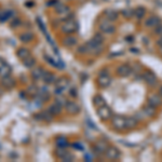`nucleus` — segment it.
<instances>
[{"mask_svg": "<svg viewBox=\"0 0 162 162\" xmlns=\"http://www.w3.org/2000/svg\"><path fill=\"white\" fill-rule=\"evenodd\" d=\"M104 50V43H100V42L95 41L94 39H91L86 44L81 46L78 49V52L80 53H89L91 55H100Z\"/></svg>", "mask_w": 162, "mask_h": 162, "instance_id": "nucleus-1", "label": "nucleus"}, {"mask_svg": "<svg viewBox=\"0 0 162 162\" xmlns=\"http://www.w3.org/2000/svg\"><path fill=\"white\" fill-rule=\"evenodd\" d=\"M78 29V23L77 21L75 20L74 17L69 18L67 21H64L63 25L61 26V30H62L63 34H66V35H72L77 32Z\"/></svg>", "mask_w": 162, "mask_h": 162, "instance_id": "nucleus-2", "label": "nucleus"}, {"mask_svg": "<svg viewBox=\"0 0 162 162\" xmlns=\"http://www.w3.org/2000/svg\"><path fill=\"white\" fill-rule=\"evenodd\" d=\"M55 12L57 13V15L60 16L61 20L63 21H67L69 18H72V13H71V10H70L69 7L65 6V4H61V3H57L55 6Z\"/></svg>", "mask_w": 162, "mask_h": 162, "instance_id": "nucleus-3", "label": "nucleus"}, {"mask_svg": "<svg viewBox=\"0 0 162 162\" xmlns=\"http://www.w3.org/2000/svg\"><path fill=\"white\" fill-rule=\"evenodd\" d=\"M98 29L102 34L105 35H112L116 32L117 27L116 25L114 24V22L111 21H108V20H104L98 24Z\"/></svg>", "mask_w": 162, "mask_h": 162, "instance_id": "nucleus-4", "label": "nucleus"}, {"mask_svg": "<svg viewBox=\"0 0 162 162\" xmlns=\"http://www.w3.org/2000/svg\"><path fill=\"white\" fill-rule=\"evenodd\" d=\"M121 156V152L117 147L115 146H108L106 150H105V157L108 160H111V161H115V160H118Z\"/></svg>", "mask_w": 162, "mask_h": 162, "instance_id": "nucleus-5", "label": "nucleus"}, {"mask_svg": "<svg viewBox=\"0 0 162 162\" xmlns=\"http://www.w3.org/2000/svg\"><path fill=\"white\" fill-rule=\"evenodd\" d=\"M96 112H97V116L104 121L109 120V119L111 118V115H112L111 109H110V107L108 106L107 104L97 107V111Z\"/></svg>", "mask_w": 162, "mask_h": 162, "instance_id": "nucleus-6", "label": "nucleus"}, {"mask_svg": "<svg viewBox=\"0 0 162 162\" xmlns=\"http://www.w3.org/2000/svg\"><path fill=\"white\" fill-rule=\"evenodd\" d=\"M111 124H112V126L118 131L126 130V121H125V118H124V117H121V116L112 117Z\"/></svg>", "mask_w": 162, "mask_h": 162, "instance_id": "nucleus-7", "label": "nucleus"}, {"mask_svg": "<svg viewBox=\"0 0 162 162\" xmlns=\"http://www.w3.org/2000/svg\"><path fill=\"white\" fill-rule=\"evenodd\" d=\"M162 23L161 18L159 17L158 15H156V14H154V15H150L145 20V26L147 28H151V29H154V28H156L158 25H160Z\"/></svg>", "mask_w": 162, "mask_h": 162, "instance_id": "nucleus-8", "label": "nucleus"}, {"mask_svg": "<svg viewBox=\"0 0 162 162\" xmlns=\"http://www.w3.org/2000/svg\"><path fill=\"white\" fill-rule=\"evenodd\" d=\"M143 79H144L145 83L149 86H155L158 82V79H157V76L150 70H147L143 74Z\"/></svg>", "mask_w": 162, "mask_h": 162, "instance_id": "nucleus-9", "label": "nucleus"}, {"mask_svg": "<svg viewBox=\"0 0 162 162\" xmlns=\"http://www.w3.org/2000/svg\"><path fill=\"white\" fill-rule=\"evenodd\" d=\"M65 109H66V111L70 115H78L79 112H80L81 108L76 102L66 101V102H65Z\"/></svg>", "mask_w": 162, "mask_h": 162, "instance_id": "nucleus-10", "label": "nucleus"}, {"mask_svg": "<svg viewBox=\"0 0 162 162\" xmlns=\"http://www.w3.org/2000/svg\"><path fill=\"white\" fill-rule=\"evenodd\" d=\"M97 82L100 86H102V88H107V86H109L110 83H111V78H110V76L108 74H106V72H102V74H100V76H98Z\"/></svg>", "mask_w": 162, "mask_h": 162, "instance_id": "nucleus-11", "label": "nucleus"}, {"mask_svg": "<svg viewBox=\"0 0 162 162\" xmlns=\"http://www.w3.org/2000/svg\"><path fill=\"white\" fill-rule=\"evenodd\" d=\"M117 74L120 77H123V78L129 77L132 74V67L129 64H122L118 67V69H117Z\"/></svg>", "mask_w": 162, "mask_h": 162, "instance_id": "nucleus-12", "label": "nucleus"}, {"mask_svg": "<svg viewBox=\"0 0 162 162\" xmlns=\"http://www.w3.org/2000/svg\"><path fill=\"white\" fill-rule=\"evenodd\" d=\"M147 102H148V105H150V106L157 108L162 105V96L160 94H151L148 97Z\"/></svg>", "mask_w": 162, "mask_h": 162, "instance_id": "nucleus-13", "label": "nucleus"}, {"mask_svg": "<svg viewBox=\"0 0 162 162\" xmlns=\"http://www.w3.org/2000/svg\"><path fill=\"white\" fill-rule=\"evenodd\" d=\"M69 86V80L66 78V77H61L56 80V88L61 89V90L65 91Z\"/></svg>", "mask_w": 162, "mask_h": 162, "instance_id": "nucleus-14", "label": "nucleus"}, {"mask_svg": "<svg viewBox=\"0 0 162 162\" xmlns=\"http://www.w3.org/2000/svg\"><path fill=\"white\" fill-rule=\"evenodd\" d=\"M63 44L65 47H68V48L75 47L77 44V38L75 36H71V35H68L66 38H64V40H63Z\"/></svg>", "mask_w": 162, "mask_h": 162, "instance_id": "nucleus-15", "label": "nucleus"}, {"mask_svg": "<svg viewBox=\"0 0 162 162\" xmlns=\"http://www.w3.org/2000/svg\"><path fill=\"white\" fill-rule=\"evenodd\" d=\"M44 72H46V70L42 69L40 67L34 68L32 71V77L35 79V80H40V79H42V77H43Z\"/></svg>", "mask_w": 162, "mask_h": 162, "instance_id": "nucleus-16", "label": "nucleus"}, {"mask_svg": "<svg viewBox=\"0 0 162 162\" xmlns=\"http://www.w3.org/2000/svg\"><path fill=\"white\" fill-rule=\"evenodd\" d=\"M48 110L53 115V116H56V115L61 114V111H62V104H60L58 102H55L54 104H52L48 108Z\"/></svg>", "mask_w": 162, "mask_h": 162, "instance_id": "nucleus-17", "label": "nucleus"}, {"mask_svg": "<svg viewBox=\"0 0 162 162\" xmlns=\"http://www.w3.org/2000/svg\"><path fill=\"white\" fill-rule=\"evenodd\" d=\"M104 14H105V18L108 21H111V22H115L119 17V13L115 10H106Z\"/></svg>", "mask_w": 162, "mask_h": 162, "instance_id": "nucleus-18", "label": "nucleus"}, {"mask_svg": "<svg viewBox=\"0 0 162 162\" xmlns=\"http://www.w3.org/2000/svg\"><path fill=\"white\" fill-rule=\"evenodd\" d=\"M2 86L7 89H12L14 86H15V81H14L13 78H11L10 76L8 77H3L2 78V81H1Z\"/></svg>", "mask_w": 162, "mask_h": 162, "instance_id": "nucleus-19", "label": "nucleus"}, {"mask_svg": "<svg viewBox=\"0 0 162 162\" xmlns=\"http://www.w3.org/2000/svg\"><path fill=\"white\" fill-rule=\"evenodd\" d=\"M16 55H17V57L20 58V60H25L28 56H30L32 54H30V51L28 50L26 48H20L17 51H16Z\"/></svg>", "mask_w": 162, "mask_h": 162, "instance_id": "nucleus-20", "label": "nucleus"}, {"mask_svg": "<svg viewBox=\"0 0 162 162\" xmlns=\"http://www.w3.org/2000/svg\"><path fill=\"white\" fill-rule=\"evenodd\" d=\"M146 9L144 8V7L140 6L137 7L136 9H134V16L137 20H142V18L145 17V15H146Z\"/></svg>", "mask_w": 162, "mask_h": 162, "instance_id": "nucleus-21", "label": "nucleus"}, {"mask_svg": "<svg viewBox=\"0 0 162 162\" xmlns=\"http://www.w3.org/2000/svg\"><path fill=\"white\" fill-rule=\"evenodd\" d=\"M42 80H43L46 83H53V82L56 81V78L55 76H54V74H52V72H48L46 71L43 75V77H42Z\"/></svg>", "mask_w": 162, "mask_h": 162, "instance_id": "nucleus-22", "label": "nucleus"}, {"mask_svg": "<svg viewBox=\"0 0 162 162\" xmlns=\"http://www.w3.org/2000/svg\"><path fill=\"white\" fill-rule=\"evenodd\" d=\"M37 95H38L39 100H41L42 102H47V101H49V98H50V93H49L48 90H46V89L39 90Z\"/></svg>", "mask_w": 162, "mask_h": 162, "instance_id": "nucleus-23", "label": "nucleus"}, {"mask_svg": "<svg viewBox=\"0 0 162 162\" xmlns=\"http://www.w3.org/2000/svg\"><path fill=\"white\" fill-rule=\"evenodd\" d=\"M22 62L26 68H32L35 65H36V60H35V57H32V55L28 56V57H26L25 60H23Z\"/></svg>", "mask_w": 162, "mask_h": 162, "instance_id": "nucleus-24", "label": "nucleus"}, {"mask_svg": "<svg viewBox=\"0 0 162 162\" xmlns=\"http://www.w3.org/2000/svg\"><path fill=\"white\" fill-rule=\"evenodd\" d=\"M125 121H126V129H134L136 128V125L138 123L137 119L134 118V117H128V118H125Z\"/></svg>", "mask_w": 162, "mask_h": 162, "instance_id": "nucleus-25", "label": "nucleus"}, {"mask_svg": "<svg viewBox=\"0 0 162 162\" xmlns=\"http://www.w3.org/2000/svg\"><path fill=\"white\" fill-rule=\"evenodd\" d=\"M11 71H12V68H11V66H9V64L6 63V65H3L1 69H0V76H1L2 78H3V77H8L11 75Z\"/></svg>", "mask_w": 162, "mask_h": 162, "instance_id": "nucleus-26", "label": "nucleus"}, {"mask_svg": "<svg viewBox=\"0 0 162 162\" xmlns=\"http://www.w3.org/2000/svg\"><path fill=\"white\" fill-rule=\"evenodd\" d=\"M20 39H21V41H23V42H30L32 39H34V35H32L30 32H25L20 36Z\"/></svg>", "mask_w": 162, "mask_h": 162, "instance_id": "nucleus-27", "label": "nucleus"}, {"mask_svg": "<svg viewBox=\"0 0 162 162\" xmlns=\"http://www.w3.org/2000/svg\"><path fill=\"white\" fill-rule=\"evenodd\" d=\"M155 109L156 108L150 106V105H147L146 107L143 108V112H144V115L146 117H152L155 115Z\"/></svg>", "mask_w": 162, "mask_h": 162, "instance_id": "nucleus-28", "label": "nucleus"}, {"mask_svg": "<svg viewBox=\"0 0 162 162\" xmlns=\"http://www.w3.org/2000/svg\"><path fill=\"white\" fill-rule=\"evenodd\" d=\"M93 103H94V105L96 107H100L102 106V105H105L106 104V102H105V100L102 97L101 95H96L94 98H93Z\"/></svg>", "mask_w": 162, "mask_h": 162, "instance_id": "nucleus-29", "label": "nucleus"}, {"mask_svg": "<svg viewBox=\"0 0 162 162\" xmlns=\"http://www.w3.org/2000/svg\"><path fill=\"white\" fill-rule=\"evenodd\" d=\"M40 117H41V120H44V121H52V118H53V115L51 114L49 110L47 111H42L40 114Z\"/></svg>", "mask_w": 162, "mask_h": 162, "instance_id": "nucleus-30", "label": "nucleus"}, {"mask_svg": "<svg viewBox=\"0 0 162 162\" xmlns=\"http://www.w3.org/2000/svg\"><path fill=\"white\" fill-rule=\"evenodd\" d=\"M121 14L125 18H132L134 16V10H132V9H124L121 12Z\"/></svg>", "mask_w": 162, "mask_h": 162, "instance_id": "nucleus-31", "label": "nucleus"}, {"mask_svg": "<svg viewBox=\"0 0 162 162\" xmlns=\"http://www.w3.org/2000/svg\"><path fill=\"white\" fill-rule=\"evenodd\" d=\"M56 143H57V146L60 147V148H65V147H67V146H68L67 140H65L64 137H60V138H57V140H56Z\"/></svg>", "mask_w": 162, "mask_h": 162, "instance_id": "nucleus-32", "label": "nucleus"}, {"mask_svg": "<svg viewBox=\"0 0 162 162\" xmlns=\"http://www.w3.org/2000/svg\"><path fill=\"white\" fill-rule=\"evenodd\" d=\"M75 158H74V156H72L71 154H69V152H66V154H65V156L62 158V160L63 161H72Z\"/></svg>", "mask_w": 162, "mask_h": 162, "instance_id": "nucleus-33", "label": "nucleus"}, {"mask_svg": "<svg viewBox=\"0 0 162 162\" xmlns=\"http://www.w3.org/2000/svg\"><path fill=\"white\" fill-rule=\"evenodd\" d=\"M155 29V34L157 35V36H162V23L160 25H158V26H157L156 28H154Z\"/></svg>", "mask_w": 162, "mask_h": 162, "instance_id": "nucleus-34", "label": "nucleus"}, {"mask_svg": "<svg viewBox=\"0 0 162 162\" xmlns=\"http://www.w3.org/2000/svg\"><path fill=\"white\" fill-rule=\"evenodd\" d=\"M46 60L48 61V63H50V64L52 65V66H54V67H57V68H58V66H57V63H56L55 61H54L53 58L51 57V56H47V55H46Z\"/></svg>", "mask_w": 162, "mask_h": 162, "instance_id": "nucleus-35", "label": "nucleus"}, {"mask_svg": "<svg viewBox=\"0 0 162 162\" xmlns=\"http://www.w3.org/2000/svg\"><path fill=\"white\" fill-rule=\"evenodd\" d=\"M70 96H72V97H77V95H78V93H77V90L76 89H70L69 90V93H68Z\"/></svg>", "mask_w": 162, "mask_h": 162, "instance_id": "nucleus-36", "label": "nucleus"}, {"mask_svg": "<svg viewBox=\"0 0 162 162\" xmlns=\"http://www.w3.org/2000/svg\"><path fill=\"white\" fill-rule=\"evenodd\" d=\"M157 46H158L159 48H160L161 50H162V36L159 37L158 40H157Z\"/></svg>", "mask_w": 162, "mask_h": 162, "instance_id": "nucleus-37", "label": "nucleus"}, {"mask_svg": "<svg viewBox=\"0 0 162 162\" xmlns=\"http://www.w3.org/2000/svg\"><path fill=\"white\" fill-rule=\"evenodd\" d=\"M3 65H6V62H4V61L2 60V58H0V69H1Z\"/></svg>", "mask_w": 162, "mask_h": 162, "instance_id": "nucleus-38", "label": "nucleus"}, {"mask_svg": "<svg viewBox=\"0 0 162 162\" xmlns=\"http://www.w3.org/2000/svg\"><path fill=\"white\" fill-rule=\"evenodd\" d=\"M159 92H160V95L162 96V86H161V88H160V90H159Z\"/></svg>", "mask_w": 162, "mask_h": 162, "instance_id": "nucleus-39", "label": "nucleus"}, {"mask_svg": "<svg viewBox=\"0 0 162 162\" xmlns=\"http://www.w3.org/2000/svg\"><path fill=\"white\" fill-rule=\"evenodd\" d=\"M1 94H2V90L0 89V95H1Z\"/></svg>", "mask_w": 162, "mask_h": 162, "instance_id": "nucleus-40", "label": "nucleus"}]
</instances>
